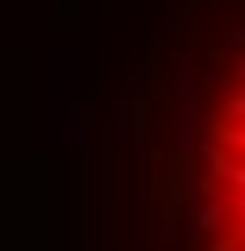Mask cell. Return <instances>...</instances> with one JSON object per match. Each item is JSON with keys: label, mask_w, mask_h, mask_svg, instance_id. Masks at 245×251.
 <instances>
[{"label": "cell", "mask_w": 245, "mask_h": 251, "mask_svg": "<svg viewBox=\"0 0 245 251\" xmlns=\"http://www.w3.org/2000/svg\"><path fill=\"white\" fill-rule=\"evenodd\" d=\"M201 245L245 251V57L233 63L201 138Z\"/></svg>", "instance_id": "cell-1"}]
</instances>
